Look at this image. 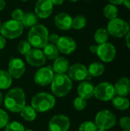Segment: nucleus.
Masks as SVG:
<instances>
[{"label":"nucleus","instance_id":"nucleus-1","mask_svg":"<svg viewBox=\"0 0 130 131\" xmlns=\"http://www.w3.org/2000/svg\"><path fill=\"white\" fill-rule=\"evenodd\" d=\"M25 93L21 88H14L9 90L4 99L5 107L13 113H20L25 106Z\"/></svg>","mask_w":130,"mask_h":131},{"label":"nucleus","instance_id":"nucleus-2","mask_svg":"<svg viewBox=\"0 0 130 131\" xmlns=\"http://www.w3.org/2000/svg\"><path fill=\"white\" fill-rule=\"evenodd\" d=\"M48 30L41 24L31 28L28 34V41L34 48H43L48 43Z\"/></svg>","mask_w":130,"mask_h":131},{"label":"nucleus","instance_id":"nucleus-3","mask_svg":"<svg viewBox=\"0 0 130 131\" xmlns=\"http://www.w3.org/2000/svg\"><path fill=\"white\" fill-rule=\"evenodd\" d=\"M73 87L72 81L66 74H56L51 84V92L54 96L63 97L67 95Z\"/></svg>","mask_w":130,"mask_h":131},{"label":"nucleus","instance_id":"nucleus-4","mask_svg":"<svg viewBox=\"0 0 130 131\" xmlns=\"http://www.w3.org/2000/svg\"><path fill=\"white\" fill-rule=\"evenodd\" d=\"M56 100L54 95L47 92L36 94L31 99V106L39 113H44L51 111L55 106Z\"/></svg>","mask_w":130,"mask_h":131},{"label":"nucleus","instance_id":"nucleus-5","mask_svg":"<svg viewBox=\"0 0 130 131\" xmlns=\"http://www.w3.org/2000/svg\"><path fill=\"white\" fill-rule=\"evenodd\" d=\"M23 31L24 26L21 21L11 19L2 24L0 33L5 38L15 39L21 36Z\"/></svg>","mask_w":130,"mask_h":131},{"label":"nucleus","instance_id":"nucleus-6","mask_svg":"<svg viewBox=\"0 0 130 131\" xmlns=\"http://www.w3.org/2000/svg\"><path fill=\"white\" fill-rule=\"evenodd\" d=\"M116 117L108 110H103L99 111L96 116L94 123L98 129L110 130L116 124Z\"/></svg>","mask_w":130,"mask_h":131},{"label":"nucleus","instance_id":"nucleus-7","mask_svg":"<svg viewBox=\"0 0 130 131\" xmlns=\"http://www.w3.org/2000/svg\"><path fill=\"white\" fill-rule=\"evenodd\" d=\"M109 35L115 38H123L126 35L130 30L129 24L123 19L116 18L110 20L107 28Z\"/></svg>","mask_w":130,"mask_h":131},{"label":"nucleus","instance_id":"nucleus-8","mask_svg":"<svg viewBox=\"0 0 130 131\" xmlns=\"http://www.w3.org/2000/svg\"><path fill=\"white\" fill-rule=\"evenodd\" d=\"M93 96L101 101H110L116 96L114 85L110 82L103 81L94 88Z\"/></svg>","mask_w":130,"mask_h":131},{"label":"nucleus","instance_id":"nucleus-9","mask_svg":"<svg viewBox=\"0 0 130 131\" xmlns=\"http://www.w3.org/2000/svg\"><path fill=\"white\" fill-rule=\"evenodd\" d=\"M97 54L103 62L109 63L112 62L115 59L116 50L113 44L110 42H105L97 45Z\"/></svg>","mask_w":130,"mask_h":131},{"label":"nucleus","instance_id":"nucleus-10","mask_svg":"<svg viewBox=\"0 0 130 131\" xmlns=\"http://www.w3.org/2000/svg\"><path fill=\"white\" fill-rule=\"evenodd\" d=\"M54 76V71L51 67H42L35 72L34 81L36 84L44 87L51 84Z\"/></svg>","mask_w":130,"mask_h":131},{"label":"nucleus","instance_id":"nucleus-11","mask_svg":"<svg viewBox=\"0 0 130 131\" xmlns=\"http://www.w3.org/2000/svg\"><path fill=\"white\" fill-rule=\"evenodd\" d=\"M70 127V121L68 117L64 114L54 115L48 124L50 131H68Z\"/></svg>","mask_w":130,"mask_h":131},{"label":"nucleus","instance_id":"nucleus-12","mask_svg":"<svg viewBox=\"0 0 130 131\" xmlns=\"http://www.w3.org/2000/svg\"><path fill=\"white\" fill-rule=\"evenodd\" d=\"M68 77L71 81H83L86 80L88 76L87 68L80 63H76L72 64L68 68Z\"/></svg>","mask_w":130,"mask_h":131},{"label":"nucleus","instance_id":"nucleus-13","mask_svg":"<svg viewBox=\"0 0 130 131\" xmlns=\"http://www.w3.org/2000/svg\"><path fill=\"white\" fill-rule=\"evenodd\" d=\"M8 72L9 73L12 78L19 79L23 76V74L25 72V62L21 58H11L8 63Z\"/></svg>","mask_w":130,"mask_h":131},{"label":"nucleus","instance_id":"nucleus-14","mask_svg":"<svg viewBox=\"0 0 130 131\" xmlns=\"http://www.w3.org/2000/svg\"><path fill=\"white\" fill-rule=\"evenodd\" d=\"M54 5L51 0H38L35 3L34 12L40 18H48L53 12Z\"/></svg>","mask_w":130,"mask_h":131},{"label":"nucleus","instance_id":"nucleus-15","mask_svg":"<svg viewBox=\"0 0 130 131\" xmlns=\"http://www.w3.org/2000/svg\"><path fill=\"white\" fill-rule=\"evenodd\" d=\"M27 62L33 67H41L46 62V58L41 49L33 48L25 55Z\"/></svg>","mask_w":130,"mask_h":131},{"label":"nucleus","instance_id":"nucleus-16","mask_svg":"<svg viewBox=\"0 0 130 131\" xmlns=\"http://www.w3.org/2000/svg\"><path fill=\"white\" fill-rule=\"evenodd\" d=\"M56 46L59 52L64 54H70L76 50L77 43L71 37L61 36Z\"/></svg>","mask_w":130,"mask_h":131},{"label":"nucleus","instance_id":"nucleus-17","mask_svg":"<svg viewBox=\"0 0 130 131\" xmlns=\"http://www.w3.org/2000/svg\"><path fill=\"white\" fill-rule=\"evenodd\" d=\"M72 17L66 12H60L54 17V25L60 30L67 31L72 28Z\"/></svg>","mask_w":130,"mask_h":131},{"label":"nucleus","instance_id":"nucleus-18","mask_svg":"<svg viewBox=\"0 0 130 131\" xmlns=\"http://www.w3.org/2000/svg\"><path fill=\"white\" fill-rule=\"evenodd\" d=\"M95 86L89 81H83L77 87V94L79 97L87 100L93 97Z\"/></svg>","mask_w":130,"mask_h":131},{"label":"nucleus","instance_id":"nucleus-19","mask_svg":"<svg viewBox=\"0 0 130 131\" xmlns=\"http://www.w3.org/2000/svg\"><path fill=\"white\" fill-rule=\"evenodd\" d=\"M116 95L126 97L130 93V80L128 78H120L114 85Z\"/></svg>","mask_w":130,"mask_h":131},{"label":"nucleus","instance_id":"nucleus-20","mask_svg":"<svg viewBox=\"0 0 130 131\" xmlns=\"http://www.w3.org/2000/svg\"><path fill=\"white\" fill-rule=\"evenodd\" d=\"M69 67V61L64 57H58L53 63V71L56 74H65Z\"/></svg>","mask_w":130,"mask_h":131},{"label":"nucleus","instance_id":"nucleus-21","mask_svg":"<svg viewBox=\"0 0 130 131\" xmlns=\"http://www.w3.org/2000/svg\"><path fill=\"white\" fill-rule=\"evenodd\" d=\"M112 104L113 107L119 111H126L130 107V101L126 97L116 95L113 100Z\"/></svg>","mask_w":130,"mask_h":131},{"label":"nucleus","instance_id":"nucleus-22","mask_svg":"<svg viewBox=\"0 0 130 131\" xmlns=\"http://www.w3.org/2000/svg\"><path fill=\"white\" fill-rule=\"evenodd\" d=\"M24 28H31L36 25L38 22V17L35 13L31 12H28L24 13V16L21 21Z\"/></svg>","mask_w":130,"mask_h":131},{"label":"nucleus","instance_id":"nucleus-23","mask_svg":"<svg viewBox=\"0 0 130 131\" xmlns=\"http://www.w3.org/2000/svg\"><path fill=\"white\" fill-rule=\"evenodd\" d=\"M87 71L88 74L91 77H99L103 74L105 71V66L102 62L95 61L89 65Z\"/></svg>","mask_w":130,"mask_h":131},{"label":"nucleus","instance_id":"nucleus-24","mask_svg":"<svg viewBox=\"0 0 130 131\" xmlns=\"http://www.w3.org/2000/svg\"><path fill=\"white\" fill-rule=\"evenodd\" d=\"M44 50L42 51L46 59L49 60H55L59 57V51L55 45L48 43L44 48Z\"/></svg>","mask_w":130,"mask_h":131},{"label":"nucleus","instance_id":"nucleus-25","mask_svg":"<svg viewBox=\"0 0 130 131\" xmlns=\"http://www.w3.org/2000/svg\"><path fill=\"white\" fill-rule=\"evenodd\" d=\"M20 114L26 121H33L37 117V111L29 105H25L20 111Z\"/></svg>","mask_w":130,"mask_h":131},{"label":"nucleus","instance_id":"nucleus-26","mask_svg":"<svg viewBox=\"0 0 130 131\" xmlns=\"http://www.w3.org/2000/svg\"><path fill=\"white\" fill-rule=\"evenodd\" d=\"M12 78L5 70H0V90L9 88L12 84Z\"/></svg>","mask_w":130,"mask_h":131},{"label":"nucleus","instance_id":"nucleus-27","mask_svg":"<svg viewBox=\"0 0 130 131\" xmlns=\"http://www.w3.org/2000/svg\"><path fill=\"white\" fill-rule=\"evenodd\" d=\"M109 33L107 31V30L104 28H98L95 33H94V41L98 44H103L105 42H107L108 39H109Z\"/></svg>","mask_w":130,"mask_h":131},{"label":"nucleus","instance_id":"nucleus-28","mask_svg":"<svg viewBox=\"0 0 130 131\" xmlns=\"http://www.w3.org/2000/svg\"><path fill=\"white\" fill-rule=\"evenodd\" d=\"M118 12L119 11H118L117 7L115 5L111 4V3L107 4L103 8V15L110 21L117 18L118 13H119Z\"/></svg>","mask_w":130,"mask_h":131},{"label":"nucleus","instance_id":"nucleus-29","mask_svg":"<svg viewBox=\"0 0 130 131\" xmlns=\"http://www.w3.org/2000/svg\"><path fill=\"white\" fill-rule=\"evenodd\" d=\"M87 25V18L83 15H78L72 20V28L76 30L83 29Z\"/></svg>","mask_w":130,"mask_h":131},{"label":"nucleus","instance_id":"nucleus-30","mask_svg":"<svg viewBox=\"0 0 130 131\" xmlns=\"http://www.w3.org/2000/svg\"><path fill=\"white\" fill-rule=\"evenodd\" d=\"M23 124L18 121H11L5 127V131H25Z\"/></svg>","mask_w":130,"mask_h":131},{"label":"nucleus","instance_id":"nucleus-31","mask_svg":"<svg viewBox=\"0 0 130 131\" xmlns=\"http://www.w3.org/2000/svg\"><path fill=\"white\" fill-rule=\"evenodd\" d=\"M31 49V45H30L28 40L21 41L18 45V51H19L20 54L23 55H26Z\"/></svg>","mask_w":130,"mask_h":131},{"label":"nucleus","instance_id":"nucleus-32","mask_svg":"<svg viewBox=\"0 0 130 131\" xmlns=\"http://www.w3.org/2000/svg\"><path fill=\"white\" fill-rule=\"evenodd\" d=\"M97 129L98 128L96 126L94 122L85 121L80 125L78 128V131H97Z\"/></svg>","mask_w":130,"mask_h":131},{"label":"nucleus","instance_id":"nucleus-33","mask_svg":"<svg viewBox=\"0 0 130 131\" xmlns=\"http://www.w3.org/2000/svg\"><path fill=\"white\" fill-rule=\"evenodd\" d=\"M87 100H85V99H84L79 96L77 97H76L73 102L74 107L77 111H83L87 107Z\"/></svg>","mask_w":130,"mask_h":131},{"label":"nucleus","instance_id":"nucleus-34","mask_svg":"<svg viewBox=\"0 0 130 131\" xmlns=\"http://www.w3.org/2000/svg\"><path fill=\"white\" fill-rule=\"evenodd\" d=\"M9 117L6 111L2 109H0V129L5 127L8 123Z\"/></svg>","mask_w":130,"mask_h":131},{"label":"nucleus","instance_id":"nucleus-35","mask_svg":"<svg viewBox=\"0 0 130 131\" xmlns=\"http://www.w3.org/2000/svg\"><path fill=\"white\" fill-rule=\"evenodd\" d=\"M120 127L123 130H130V117H122L120 120Z\"/></svg>","mask_w":130,"mask_h":131},{"label":"nucleus","instance_id":"nucleus-36","mask_svg":"<svg viewBox=\"0 0 130 131\" xmlns=\"http://www.w3.org/2000/svg\"><path fill=\"white\" fill-rule=\"evenodd\" d=\"M11 15V19L21 21L24 16V12L20 8H15L12 11Z\"/></svg>","mask_w":130,"mask_h":131},{"label":"nucleus","instance_id":"nucleus-37","mask_svg":"<svg viewBox=\"0 0 130 131\" xmlns=\"http://www.w3.org/2000/svg\"><path fill=\"white\" fill-rule=\"evenodd\" d=\"M60 38V36L57 35V34H51L49 35L48 36V43H51V44H53V45H57L58 40Z\"/></svg>","mask_w":130,"mask_h":131},{"label":"nucleus","instance_id":"nucleus-38","mask_svg":"<svg viewBox=\"0 0 130 131\" xmlns=\"http://www.w3.org/2000/svg\"><path fill=\"white\" fill-rule=\"evenodd\" d=\"M6 45V39L2 35H0V50L3 49Z\"/></svg>","mask_w":130,"mask_h":131},{"label":"nucleus","instance_id":"nucleus-39","mask_svg":"<svg viewBox=\"0 0 130 131\" xmlns=\"http://www.w3.org/2000/svg\"><path fill=\"white\" fill-rule=\"evenodd\" d=\"M126 45L127 48L130 50V30L126 34Z\"/></svg>","mask_w":130,"mask_h":131},{"label":"nucleus","instance_id":"nucleus-40","mask_svg":"<svg viewBox=\"0 0 130 131\" xmlns=\"http://www.w3.org/2000/svg\"><path fill=\"white\" fill-rule=\"evenodd\" d=\"M89 49H90V51L91 53H93V54H97V45H92L90 46Z\"/></svg>","mask_w":130,"mask_h":131},{"label":"nucleus","instance_id":"nucleus-41","mask_svg":"<svg viewBox=\"0 0 130 131\" xmlns=\"http://www.w3.org/2000/svg\"><path fill=\"white\" fill-rule=\"evenodd\" d=\"M54 5H60L64 3L65 0H51Z\"/></svg>","mask_w":130,"mask_h":131},{"label":"nucleus","instance_id":"nucleus-42","mask_svg":"<svg viewBox=\"0 0 130 131\" xmlns=\"http://www.w3.org/2000/svg\"><path fill=\"white\" fill-rule=\"evenodd\" d=\"M124 0H109V2L111 3V4H113V5H121L123 4Z\"/></svg>","mask_w":130,"mask_h":131},{"label":"nucleus","instance_id":"nucleus-43","mask_svg":"<svg viewBox=\"0 0 130 131\" xmlns=\"http://www.w3.org/2000/svg\"><path fill=\"white\" fill-rule=\"evenodd\" d=\"M123 4L125 5L126 8H127L128 9H130V0H124Z\"/></svg>","mask_w":130,"mask_h":131},{"label":"nucleus","instance_id":"nucleus-44","mask_svg":"<svg viewBox=\"0 0 130 131\" xmlns=\"http://www.w3.org/2000/svg\"><path fill=\"white\" fill-rule=\"evenodd\" d=\"M5 6V2L4 0H0V11L4 9Z\"/></svg>","mask_w":130,"mask_h":131},{"label":"nucleus","instance_id":"nucleus-45","mask_svg":"<svg viewBox=\"0 0 130 131\" xmlns=\"http://www.w3.org/2000/svg\"><path fill=\"white\" fill-rule=\"evenodd\" d=\"M2 101H3V99H2V92L0 91V105H1V104L2 103Z\"/></svg>","mask_w":130,"mask_h":131},{"label":"nucleus","instance_id":"nucleus-46","mask_svg":"<svg viewBox=\"0 0 130 131\" xmlns=\"http://www.w3.org/2000/svg\"><path fill=\"white\" fill-rule=\"evenodd\" d=\"M97 131H107V130H103V129H97Z\"/></svg>","mask_w":130,"mask_h":131},{"label":"nucleus","instance_id":"nucleus-47","mask_svg":"<svg viewBox=\"0 0 130 131\" xmlns=\"http://www.w3.org/2000/svg\"><path fill=\"white\" fill-rule=\"evenodd\" d=\"M25 131H34L33 130H31V129H26V130H25Z\"/></svg>","mask_w":130,"mask_h":131},{"label":"nucleus","instance_id":"nucleus-48","mask_svg":"<svg viewBox=\"0 0 130 131\" xmlns=\"http://www.w3.org/2000/svg\"><path fill=\"white\" fill-rule=\"evenodd\" d=\"M69 1L73 2H77V1H79V0H69Z\"/></svg>","mask_w":130,"mask_h":131},{"label":"nucleus","instance_id":"nucleus-49","mask_svg":"<svg viewBox=\"0 0 130 131\" xmlns=\"http://www.w3.org/2000/svg\"><path fill=\"white\" fill-rule=\"evenodd\" d=\"M20 1H21V2H27V1H28V0H20Z\"/></svg>","mask_w":130,"mask_h":131},{"label":"nucleus","instance_id":"nucleus-50","mask_svg":"<svg viewBox=\"0 0 130 131\" xmlns=\"http://www.w3.org/2000/svg\"><path fill=\"white\" fill-rule=\"evenodd\" d=\"M122 131H130V130H123Z\"/></svg>","mask_w":130,"mask_h":131},{"label":"nucleus","instance_id":"nucleus-51","mask_svg":"<svg viewBox=\"0 0 130 131\" xmlns=\"http://www.w3.org/2000/svg\"><path fill=\"white\" fill-rule=\"evenodd\" d=\"M1 26H2V24H1V21H0V30H1Z\"/></svg>","mask_w":130,"mask_h":131}]
</instances>
